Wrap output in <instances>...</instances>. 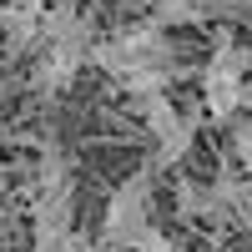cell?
I'll use <instances>...</instances> for the list:
<instances>
[{
    "instance_id": "obj_11",
    "label": "cell",
    "mask_w": 252,
    "mask_h": 252,
    "mask_svg": "<svg viewBox=\"0 0 252 252\" xmlns=\"http://www.w3.org/2000/svg\"><path fill=\"white\" fill-rule=\"evenodd\" d=\"M131 252H177V242H172V237H166V232H161V227H152V232H146V237H141V242H136Z\"/></svg>"
},
{
    "instance_id": "obj_16",
    "label": "cell",
    "mask_w": 252,
    "mask_h": 252,
    "mask_svg": "<svg viewBox=\"0 0 252 252\" xmlns=\"http://www.w3.org/2000/svg\"><path fill=\"white\" fill-rule=\"evenodd\" d=\"M242 227H247V232H252V212H247V222H242Z\"/></svg>"
},
{
    "instance_id": "obj_13",
    "label": "cell",
    "mask_w": 252,
    "mask_h": 252,
    "mask_svg": "<svg viewBox=\"0 0 252 252\" xmlns=\"http://www.w3.org/2000/svg\"><path fill=\"white\" fill-rule=\"evenodd\" d=\"M242 116H252V76L242 81Z\"/></svg>"
},
{
    "instance_id": "obj_17",
    "label": "cell",
    "mask_w": 252,
    "mask_h": 252,
    "mask_svg": "<svg viewBox=\"0 0 252 252\" xmlns=\"http://www.w3.org/2000/svg\"><path fill=\"white\" fill-rule=\"evenodd\" d=\"M247 40H252V20H247Z\"/></svg>"
},
{
    "instance_id": "obj_3",
    "label": "cell",
    "mask_w": 252,
    "mask_h": 252,
    "mask_svg": "<svg viewBox=\"0 0 252 252\" xmlns=\"http://www.w3.org/2000/svg\"><path fill=\"white\" fill-rule=\"evenodd\" d=\"M86 61H91V46H40L31 56V91H40V96L66 91Z\"/></svg>"
},
{
    "instance_id": "obj_1",
    "label": "cell",
    "mask_w": 252,
    "mask_h": 252,
    "mask_svg": "<svg viewBox=\"0 0 252 252\" xmlns=\"http://www.w3.org/2000/svg\"><path fill=\"white\" fill-rule=\"evenodd\" d=\"M91 61L131 101L161 96L166 86H172V76H177V46H172V35H166L152 15L146 20H126V26H116L106 40H96Z\"/></svg>"
},
{
    "instance_id": "obj_8",
    "label": "cell",
    "mask_w": 252,
    "mask_h": 252,
    "mask_svg": "<svg viewBox=\"0 0 252 252\" xmlns=\"http://www.w3.org/2000/svg\"><path fill=\"white\" fill-rule=\"evenodd\" d=\"M177 212L182 217H212V187L192 182V177H177Z\"/></svg>"
},
{
    "instance_id": "obj_12",
    "label": "cell",
    "mask_w": 252,
    "mask_h": 252,
    "mask_svg": "<svg viewBox=\"0 0 252 252\" xmlns=\"http://www.w3.org/2000/svg\"><path fill=\"white\" fill-rule=\"evenodd\" d=\"M15 86H20V81H15V76H10V71H0V101H5V96H10V91H15Z\"/></svg>"
},
{
    "instance_id": "obj_15",
    "label": "cell",
    "mask_w": 252,
    "mask_h": 252,
    "mask_svg": "<svg viewBox=\"0 0 252 252\" xmlns=\"http://www.w3.org/2000/svg\"><path fill=\"white\" fill-rule=\"evenodd\" d=\"M5 187H10V172H5V161H0V202H5Z\"/></svg>"
},
{
    "instance_id": "obj_7",
    "label": "cell",
    "mask_w": 252,
    "mask_h": 252,
    "mask_svg": "<svg viewBox=\"0 0 252 252\" xmlns=\"http://www.w3.org/2000/svg\"><path fill=\"white\" fill-rule=\"evenodd\" d=\"M157 20L161 31H182V26H207L202 15V0H152V10H146Z\"/></svg>"
},
{
    "instance_id": "obj_10",
    "label": "cell",
    "mask_w": 252,
    "mask_h": 252,
    "mask_svg": "<svg viewBox=\"0 0 252 252\" xmlns=\"http://www.w3.org/2000/svg\"><path fill=\"white\" fill-rule=\"evenodd\" d=\"M31 252H101L86 232H81V227H76V232H66V237H51V242H35Z\"/></svg>"
},
{
    "instance_id": "obj_2",
    "label": "cell",
    "mask_w": 252,
    "mask_h": 252,
    "mask_svg": "<svg viewBox=\"0 0 252 252\" xmlns=\"http://www.w3.org/2000/svg\"><path fill=\"white\" fill-rule=\"evenodd\" d=\"M157 172L152 166H141V172H131L116 192L106 197V207H101V252H131L146 232H152V212H157Z\"/></svg>"
},
{
    "instance_id": "obj_5",
    "label": "cell",
    "mask_w": 252,
    "mask_h": 252,
    "mask_svg": "<svg viewBox=\"0 0 252 252\" xmlns=\"http://www.w3.org/2000/svg\"><path fill=\"white\" fill-rule=\"evenodd\" d=\"M31 232H35V242H51V237L76 232V192L40 197V202H35V212H31Z\"/></svg>"
},
{
    "instance_id": "obj_9",
    "label": "cell",
    "mask_w": 252,
    "mask_h": 252,
    "mask_svg": "<svg viewBox=\"0 0 252 252\" xmlns=\"http://www.w3.org/2000/svg\"><path fill=\"white\" fill-rule=\"evenodd\" d=\"M227 146H232L237 172H242V177H252V116H237L232 126H227Z\"/></svg>"
},
{
    "instance_id": "obj_14",
    "label": "cell",
    "mask_w": 252,
    "mask_h": 252,
    "mask_svg": "<svg viewBox=\"0 0 252 252\" xmlns=\"http://www.w3.org/2000/svg\"><path fill=\"white\" fill-rule=\"evenodd\" d=\"M121 10H152V0H116Z\"/></svg>"
},
{
    "instance_id": "obj_6",
    "label": "cell",
    "mask_w": 252,
    "mask_h": 252,
    "mask_svg": "<svg viewBox=\"0 0 252 252\" xmlns=\"http://www.w3.org/2000/svg\"><path fill=\"white\" fill-rule=\"evenodd\" d=\"M136 111H141V126H146V136H152V141H161L166 131H177V121H182V106H177L166 91L136 101Z\"/></svg>"
},
{
    "instance_id": "obj_4",
    "label": "cell",
    "mask_w": 252,
    "mask_h": 252,
    "mask_svg": "<svg viewBox=\"0 0 252 252\" xmlns=\"http://www.w3.org/2000/svg\"><path fill=\"white\" fill-rule=\"evenodd\" d=\"M197 131H202V101L197 106H182V121H177V131H166L161 141H157V152H152V172H172V166H182L187 161V152L197 146Z\"/></svg>"
}]
</instances>
